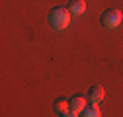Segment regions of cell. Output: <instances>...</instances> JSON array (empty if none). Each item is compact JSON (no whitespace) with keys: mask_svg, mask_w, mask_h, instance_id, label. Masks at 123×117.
Segmentation results:
<instances>
[{"mask_svg":"<svg viewBox=\"0 0 123 117\" xmlns=\"http://www.w3.org/2000/svg\"><path fill=\"white\" fill-rule=\"evenodd\" d=\"M70 20H72V14L68 8H55L49 14V23L55 31H65L70 25Z\"/></svg>","mask_w":123,"mask_h":117,"instance_id":"6da1fadb","label":"cell"},{"mask_svg":"<svg viewBox=\"0 0 123 117\" xmlns=\"http://www.w3.org/2000/svg\"><path fill=\"white\" fill-rule=\"evenodd\" d=\"M102 25L104 27H110V29H115L121 22H123V12L121 10H107L102 14Z\"/></svg>","mask_w":123,"mask_h":117,"instance_id":"7a4b0ae2","label":"cell"},{"mask_svg":"<svg viewBox=\"0 0 123 117\" xmlns=\"http://www.w3.org/2000/svg\"><path fill=\"white\" fill-rule=\"evenodd\" d=\"M86 107H88V99H86L84 96H74V98L70 99V111H74V113H84Z\"/></svg>","mask_w":123,"mask_h":117,"instance_id":"3957f363","label":"cell"},{"mask_svg":"<svg viewBox=\"0 0 123 117\" xmlns=\"http://www.w3.org/2000/svg\"><path fill=\"white\" fill-rule=\"evenodd\" d=\"M68 10H70L72 16H82L86 12V0H70Z\"/></svg>","mask_w":123,"mask_h":117,"instance_id":"277c9868","label":"cell"},{"mask_svg":"<svg viewBox=\"0 0 123 117\" xmlns=\"http://www.w3.org/2000/svg\"><path fill=\"white\" fill-rule=\"evenodd\" d=\"M104 98H105V90L102 86H94L90 90V101H92V104H102Z\"/></svg>","mask_w":123,"mask_h":117,"instance_id":"5b68a950","label":"cell"},{"mask_svg":"<svg viewBox=\"0 0 123 117\" xmlns=\"http://www.w3.org/2000/svg\"><path fill=\"white\" fill-rule=\"evenodd\" d=\"M55 109H57V113H61V115L68 113V111H70V101H67V99H59L57 104H55Z\"/></svg>","mask_w":123,"mask_h":117,"instance_id":"8992f818","label":"cell"},{"mask_svg":"<svg viewBox=\"0 0 123 117\" xmlns=\"http://www.w3.org/2000/svg\"><path fill=\"white\" fill-rule=\"evenodd\" d=\"M84 117H102V109L98 104H92L90 107H86V111L82 113Z\"/></svg>","mask_w":123,"mask_h":117,"instance_id":"52a82bcc","label":"cell"},{"mask_svg":"<svg viewBox=\"0 0 123 117\" xmlns=\"http://www.w3.org/2000/svg\"><path fill=\"white\" fill-rule=\"evenodd\" d=\"M80 113H74V111H68V113H65V115H61V117H78Z\"/></svg>","mask_w":123,"mask_h":117,"instance_id":"ba28073f","label":"cell"}]
</instances>
